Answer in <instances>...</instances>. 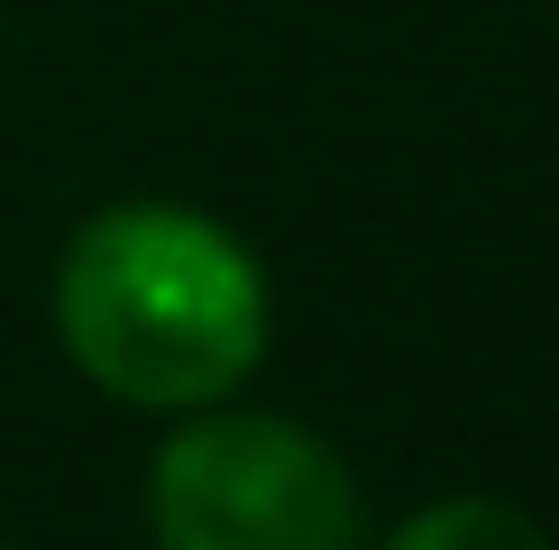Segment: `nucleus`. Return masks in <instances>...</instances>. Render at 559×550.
I'll return each instance as SVG.
<instances>
[{
    "instance_id": "obj_1",
    "label": "nucleus",
    "mask_w": 559,
    "mask_h": 550,
    "mask_svg": "<svg viewBox=\"0 0 559 550\" xmlns=\"http://www.w3.org/2000/svg\"><path fill=\"white\" fill-rule=\"evenodd\" d=\"M56 331L102 395L202 412L266 358V275L212 212L110 202L56 266Z\"/></svg>"
},
{
    "instance_id": "obj_2",
    "label": "nucleus",
    "mask_w": 559,
    "mask_h": 550,
    "mask_svg": "<svg viewBox=\"0 0 559 550\" xmlns=\"http://www.w3.org/2000/svg\"><path fill=\"white\" fill-rule=\"evenodd\" d=\"M156 550H367L358 477L285 412H202L156 450Z\"/></svg>"
},
{
    "instance_id": "obj_3",
    "label": "nucleus",
    "mask_w": 559,
    "mask_h": 550,
    "mask_svg": "<svg viewBox=\"0 0 559 550\" xmlns=\"http://www.w3.org/2000/svg\"><path fill=\"white\" fill-rule=\"evenodd\" d=\"M385 550H550V541H542V523H532L523 504H504V495H440Z\"/></svg>"
}]
</instances>
